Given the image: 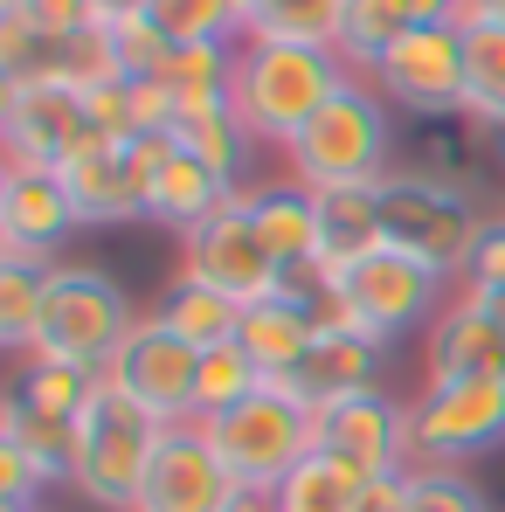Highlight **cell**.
Instances as JSON below:
<instances>
[{
  "label": "cell",
  "instance_id": "11",
  "mask_svg": "<svg viewBox=\"0 0 505 512\" xmlns=\"http://www.w3.org/2000/svg\"><path fill=\"white\" fill-rule=\"evenodd\" d=\"M97 132L84 90L70 84H0V146L14 167H63Z\"/></svg>",
  "mask_w": 505,
  "mask_h": 512
},
{
  "label": "cell",
  "instance_id": "18",
  "mask_svg": "<svg viewBox=\"0 0 505 512\" xmlns=\"http://www.w3.org/2000/svg\"><path fill=\"white\" fill-rule=\"evenodd\" d=\"M422 381H505V319L478 305H443L422 346Z\"/></svg>",
  "mask_w": 505,
  "mask_h": 512
},
{
  "label": "cell",
  "instance_id": "5",
  "mask_svg": "<svg viewBox=\"0 0 505 512\" xmlns=\"http://www.w3.org/2000/svg\"><path fill=\"white\" fill-rule=\"evenodd\" d=\"M194 429L215 443V457H222V471L243 485V499H270V492L312 457V402H305L291 381H263L250 402H236L229 416L194 423Z\"/></svg>",
  "mask_w": 505,
  "mask_h": 512
},
{
  "label": "cell",
  "instance_id": "3",
  "mask_svg": "<svg viewBox=\"0 0 505 512\" xmlns=\"http://www.w3.org/2000/svg\"><path fill=\"white\" fill-rule=\"evenodd\" d=\"M353 70L339 63L333 49H284V42H243L236 49V118L250 125L256 146H291L312 118H319V104L346 84Z\"/></svg>",
  "mask_w": 505,
  "mask_h": 512
},
{
  "label": "cell",
  "instance_id": "24",
  "mask_svg": "<svg viewBox=\"0 0 505 512\" xmlns=\"http://www.w3.org/2000/svg\"><path fill=\"white\" fill-rule=\"evenodd\" d=\"M416 28V7L409 0H346V21H339V63L353 70V77H374L381 70V56L402 42Z\"/></svg>",
  "mask_w": 505,
  "mask_h": 512
},
{
  "label": "cell",
  "instance_id": "27",
  "mask_svg": "<svg viewBox=\"0 0 505 512\" xmlns=\"http://www.w3.org/2000/svg\"><path fill=\"white\" fill-rule=\"evenodd\" d=\"M194 160L208 173H222L229 187H250L243 173H250L256 160V139H250V125L236 118V104H222V111H201V118H180V132H173Z\"/></svg>",
  "mask_w": 505,
  "mask_h": 512
},
{
  "label": "cell",
  "instance_id": "40",
  "mask_svg": "<svg viewBox=\"0 0 505 512\" xmlns=\"http://www.w3.org/2000/svg\"><path fill=\"white\" fill-rule=\"evenodd\" d=\"M457 28H505V0H464Z\"/></svg>",
  "mask_w": 505,
  "mask_h": 512
},
{
  "label": "cell",
  "instance_id": "34",
  "mask_svg": "<svg viewBox=\"0 0 505 512\" xmlns=\"http://www.w3.org/2000/svg\"><path fill=\"white\" fill-rule=\"evenodd\" d=\"M42 291H49V270H42V263L0 256V346L28 353L35 326H42Z\"/></svg>",
  "mask_w": 505,
  "mask_h": 512
},
{
  "label": "cell",
  "instance_id": "36",
  "mask_svg": "<svg viewBox=\"0 0 505 512\" xmlns=\"http://www.w3.org/2000/svg\"><path fill=\"white\" fill-rule=\"evenodd\" d=\"M0 14H21L28 28L42 35H77V28H97L90 0H0Z\"/></svg>",
  "mask_w": 505,
  "mask_h": 512
},
{
  "label": "cell",
  "instance_id": "7",
  "mask_svg": "<svg viewBox=\"0 0 505 512\" xmlns=\"http://www.w3.org/2000/svg\"><path fill=\"white\" fill-rule=\"evenodd\" d=\"M333 291L346 298V312H353V326L367 333V340H409L422 319H436V305H450V277L443 270H429L422 256L395 250V243H381L374 256H360V263H346L333 277Z\"/></svg>",
  "mask_w": 505,
  "mask_h": 512
},
{
  "label": "cell",
  "instance_id": "16",
  "mask_svg": "<svg viewBox=\"0 0 505 512\" xmlns=\"http://www.w3.org/2000/svg\"><path fill=\"white\" fill-rule=\"evenodd\" d=\"M236 506H250V499H243V485L222 471L215 443L194 423H173L132 512H236Z\"/></svg>",
  "mask_w": 505,
  "mask_h": 512
},
{
  "label": "cell",
  "instance_id": "19",
  "mask_svg": "<svg viewBox=\"0 0 505 512\" xmlns=\"http://www.w3.org/2000/svg\"><path fill=\"white\" fill-rule=\"evenodd\" d=\"M381 360H388L381 340L346 333V326H319V340H312V353H305V367L291 374V388H298L312 409H326V402H346V395L381 388Z\"/></svg>",
  "mask_w": 505,
  "mask_h": 512
},
{
  "label": "cell",
  "instance_id": "6",
  "mask_svg": "<svg viewBox=\"0 0 505 512\" xmlns=\"http://www.w3.org/2000/svg\"><path fill=\"white\" fill-rule=\"evenodd\" d=\"M381 229H388V243L395 250L422 256L429 270H443L450 284L471 270V256H478V236H485V208H478V194L471 187H457V180H436V173H388L381 187Z\"/></svg>",
  "mask_w": 505,
  "mask_h": 512
},
{
  "label": "cell",
  "instance_id": "1",
  "mask_svg": "<svg viewBox=\"0 0 505 512\" xmlns=\"http://www.w3.org/2000/svg\"><path fill=\"white\" fill-rule=\"evenodd\" d=\"M167 429L173 423H160L146 402H132L118 381H97V395L77 416V443H70V492L97 512H132Z\"/></svg>",
  "mask_w": 505,
  "mask_h": 512
},
{
  "label": "cell",
  "instance_id": "31",
  "mask_svg": "<svg viewBox=\"0 0 505 512\" xmlns=\"http://www.w3.org/2000/svg\"><path fill=\"white\" fill-rule=\"evenodd\" d=\"M0 443H14L21 457H35L49 471V485H70V443H77V423H56L42 409H28L21 395H7L0 409Z\"/></svg>",
  "mask_w": 505,
  "mask_h": 512
},
{
  "label": "cell",
  "instance_id": "41",
  "mask_svg": "<svg viewBox=\"0 0 505 512\" xmlns=\"http://www.w3.org/2000/svg\"><path fill=\"white\" fill-rule=\"evenodd\" d=\"M416 7V21H457L464 14V0H409Z\"/></svg>",
  "mask_w": 505,
  "mask_h": 512
},
{
  "label": "cell",
  "instance_id": "32",
  "mask_svg": "<svg viewBox=\"0 0 505 512\" xmlns=\"http://www.w3.org/2000/svg\"><path fill=\"white\" fill-rule=\"evenodd\" d=\"M256 388H263V367H256L243 346H208L201 353V374H194V423H215V416H229L236 402H250Z\"/></svg>",
  "mask_w": 505,
  "mask_h": 512
},
{
  "label": "cell",
  "instance_id": "13",
  "mask_svg": "<svg viewBox=\"0 0 505 512\" xmlns=\"http://www.w3.org/2000/svg\"><path fill=\"white\" fill-rule=\"evenodd\" d=\"M194 374H201V353L180 340L160 312H139V326L125 333V346L104 367V381H118L160 423H194Z\"/></svg>",
  "mask_w": 505,
  "mask_h": 512
},
{
  "label": "cell",
  "instance_id": "26",
  "mask_svg": "<svg viewBox=\"0 0 505 512\" xmlns=\"http://www.w3.org/2000/svg\"><path fill=\"white\" fill-rule=\"evenodd\" d=\"M360 492H367V478H360L353 464L312 450V457L263 499V512H360Z\"/></svg>",
  "mask_w": 505,
  "mask_h": 512
},
{
  "label": "cell",
  "instance_id": "25",
  "mask_svg": "<svg viewBox=\"0 0 505 512\" xmlns=\"http://www.w3.org/2000/svg\"><path fill=\"white\" fill-rule=\"evenodd\" d=\"M346 0H256L243 42H284V49H339Z\"/></svg>",
  "mask_w": 505,
  "mask_h": 512
},
{
  "label": "cell",
  "instance_id": "42",
  "mask_svg": "<svg viewBox=\"0 0 505 512\" xmlns=\"http://www.w3.org/2000/svg\"><path fill=\"white\" fill-rule=\"evenodd\" d=\"M236 512H263V499H250V506H236Z\"/></svg>",
  "mask_w": 505,
  "mask_h": 512
},
{
  "label": "cell",
  "instance_id": "22",
  "mask_svg": "<svg viewBox=\"0 0 505 512\" xmlns=\"http://www.w3.org/2000/svg\"><path fill=\"white\" fill-rule=\"evenodd\" d=\"M236 49L243 42H201V49H167V63L153 70L160 90L173 97L180 118H201V111H222L236 97Z\"/></svg>",
  "mask_w": 505,
  "mask_h": 512
},
{
  "label": "cell",
  "instance_id": "28",
  "mask_svg": "<svg viewBox=\"0 0 505 512\" xmlns=\"http://www.w3.org/2000/svg\"><path fill=\"white\" fill-rule=\"evenodd\" d=\"M160 319H167L180 340L194 346V353H208V346H229L236 340V326H243V305H229L222 291H208V284H187V277H173V291L153 305Z\"/></svg>",
  "mask_w": 505,
  "mask_h": 512
},
{
  "label": "cell",
  "instance_id": "2",
  "mask_svg": "<svg viewBox=\"0 0 505 512\" xmlns=\"http://www.w3.org/2000/svg\"><path fill=\"white\" fill-rule=\"evenodd\" d=\"M388 97L367 84V77H346V84L319 104V118L284 146V167L298 187L326 194V187H374L395 173V125H388Z\"/></svg>",
  "mask_w": 505,
  "mask_h": 512
},
{
  "label": "cell",
  "instance_id": "10",
  "mask_svg": "<svg viewBox=\"0 0 505 512\" xmlns=\"http://www.w3.org/2000/svg\"><path fill=\"white\" fill-rule=\"evenodd\" d=\"M416 464H464L505 443V381H422L409 402Z\"/></svg>",
  "mask_w": 505,
  "mask_h": 512
},
{
  "label": "cell",
  "instance_id": "37",
  "mask_svg": "<svg viewBox=\"0 0 505 512\" xmlns=\"http://www.w3.org/2000/svg\"><path fill=\"white\" fill-rule=\"evenodd\" d=\"M42 485H49V471L35 457H21L14 443H0V506H35Z\"/></svg>",
  "mask_w": 505,
  "mask_h": 512
},
{
  "label": "cell",
  "instance_id": "14",
  "mask_svg": "<svg viewBox=\"0 0 505 512\" xmlns=\"http://www.w3.org/2000/svg\"><path fill=\"white\" fill-rule=\"evenodd\" d=\"M70 208L84 229H125L146 222V180H153V146L146 139H90L77 160L56 167Z\"/></svg>",
  "mask_w": 505,
  "mask_h": 512
},
{
  "label": "cell",
  "instance_id": "39",
  "mask_svg": "<svg viewBox=\"0 0 505 512\" xmlns=\"http://www.w3.org/2000/svg\"><path fill=\"white\" fill-rule=\"evenodd\" d=\"M90 14H97V28H118V21L153 14V0H90Z\"/></svg>",
  "mask_w": 505,
  "mask_h": 512
},
{
  "label": "cell",
  "instance_id": "4",
  "mask_svg": "<svg viewBox=\"0 0 505 512\" xmlns=\"http://www.w3.org/2000/svg\"><path fill=\"white\" fill-rule=\"evenodd\" d=\"M139 326L125 284L97 263H49V291H42V326L21 360H63V367H90L104 374L125 333Z\"/></svg>",
  "mask_w": 505,
  "mask_h": 512
},
{
  "label": "cell",
  "instance_id": "43",
  "mask_svg": "<svg viewBox=\"0 0 505 512\" xmlns=\"http://www.w3.org/2000/svg\"><path fill=\"white\" fill-rule=\"evenodd\" d=\"M250 7H256V0H243V14H250Z\"/></svg>",
  "mask_w": 505,
  "mask_h": 512
},
{
  "label": "cell",
  "instance_id": "29",
  "mask_svg": "<svg viewBox=\"0 0 505 512\" xmlns=\"http://www.w3.org/2000/svg\"><path fill=\"white\" fill-rule=\"evenodd\" d=\"M464 118L505 125V28H464Z\"/></svg>",
  "mask_w": 505,
  "mask_h": 512
},
{
  "label": "cell",
  "instance_id": "38",
  "mask_svg": "<svg viewBox=\"0 0 505 512\" xmlns=\"http://www.w3.org/2000/svg\"><path fill=\"white\" fill-rule=\"evenodd\" d=\"M471 284H485L492 298H505V215L485 222V236H478V256H471V270H464Z\"/></svg>",
  "mask_w": 505,
  "mask_h": 512
},
{
  "label": "cell",
  "instance_id": "35",
  "mask_svg": "<svg viewBox=\"0 0 505 512\" xmlns=\"http://www.w3.org/2000/svg\"><path fill=\"white\" fill-rule=\"evenodd\" d=\"M409 512H492V499L464 464H416L409 471Z\"/></svg>",
  "mask_w": 505,
  "mask_h": 512
},
{
  "label": "cell",
  "instance_id": "17",
  "mask_svg": "<svg viewBox=\"0 0 505 512\" xmlns=\"http://www.w3.org/2000/svg\"><path fill=\"white\" fill-rule=\"evenodd\" d=\"M153 146V180H146V222L153 229H173V236H194L208 215L229 208V180L208 173L180 139H146Z\"/></svg>",
  "mask_w": 505,
  "mask_h": 512
},
{
  "label": "cell",
  "instance_id": "30",
  "mask_svg": "<svg viewBox=\"0 0 505 512\" xmlns=\"http://www.w3.org/2000/svg\"><path fill=\"white\" fill-rule=\"evenodd\" d=\"M160 35H167V49H201V42H243V28H250V14H243V0H153V14H146Z\"/></svg>",
  "mask_w": 505,
  "mask_h": 512
},
{
  "label": "cell",
  "instance_id": "33",
  "mask_svg": "<svg viewBox=\"0 0 505 512\" xmlns=\"http://www.w3.org/2000/svg\"><path fill=\"white\" fill-rule=\"evenodd\" d=\"M97 381H104V374H90V367H63V360H21L14 395H21L28 409L56 416V423H77V416H84V402L97 395Z\"/></svg>",
  "mask_w": 505,
  "mask_h": 512
},
{
  "label": "cell",
  "instance_id": "21",
  "mask_svg": "<svg viewBox=\"0 0 505 512\" xmlns=\"http://www.w3.org/2000/svg\"><path fill=\"white\" fill-rule=\"evenodd\" d=\"M243 208H250L263 250L277 256L284 270L319 263V201H312V187H298V180H263V187H243Z\"/></svg>",
  "mask_w": 505,
  "mask_h": 512
},
{
  "label": "cell",
  "instance_id": "8",
  "mask_svg": "<svg viewBox=\"0 0 505 512\" xmlns=\"http://www.w3.org/2000/svg\"><path fill=\"white\" fill-rule=\"evenodd\" d=\"M395 111H409L422 125H450L464 118V28L457 21H416L388 56L381 70L367 77Z\"/></svg>",
  "mask_w": 505,
  "mask_h": 512
},
{
  "label": "cell",
  "instance_id": "9",
  "mask_svg": "<svg viewBox=\"0 0 505 512\" xmlns=\"http://www.w3.org/2000/svg\"><path fill=\"white\" fill-rule=\"evenodd\" d=\"M180 277H187V284L222 291V298H229V305H243V312L284 291V263L263 250L250 208H243V187L229 194V208H222V215H208L194 236H180Z\"/></svg>",
  "mask_w": 505,
  "mask_h": 512
},
{
  "label": "cell",
  "instance_id": "15",
  "mask_svg": "<svg viewBox=\"0 0 505 512\" xmlns=\"http://www.w3.org/2000/svg\"><path fill=\"white\" fill-rule=\"evenodd\" d=\"M84 222H77V208H70V194H63V180L56 167H14L0 173V256H14V263H63V243L77 236Z\"/></svg>",
  "mask_w": 505,
  "mask_h": 512
},
{
  "label": "cell",
  "instance_id": "12",
  "mask_svg": "<svg viewBox=\"0 0 505 512\" xmlns=\"http://www.w3.org/2000/svg\"><path fill=\"white\" fill-rule=\"evenodd\" d=\"M312 450H326L339 464H353L360 478H388V471H416V443H409V402H395L388 388L346 395L312 409Z\"/></svg>",
  "mask_w": 505,
  "mask_h": 512
},
{
  "label": "cell",
  "instance_id": "23",
  "mask_svg": "<svg viewBox=\"0 0 505 512\" xmlns=\"http://www.w3.org/2000/svg\"><path fill=\"white\" fill-rule=\"evenodd\" d=\"M381 187V180H374ZM374 187H326V194H312L319 201V256L346 270V263H360V256H374L388 243V229H381V194Z\"/></svg>",
  "mask_w": 505,
  "mask_h": 512
},
{
  "label": "cell",
  "instance_id": "20",
  "mask_svg": "<svg viewBox=\"0 0 505 512\" xmlns=\"http://www.w3.org/2000/svg\"><path fill=\"white\" fill-rule=\"evenodd\" d=\"M312 340H319V312L298 305V298H284V291L263 298V305H250L243 326H236V346L263 367V381H291V374L305 367Z\"/></svg>",
  "mask_w": 505,
  "mask_h": 512
}]
</instances>
